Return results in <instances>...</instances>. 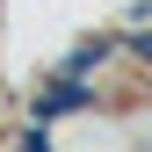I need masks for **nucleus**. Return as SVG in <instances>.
<instances>
[{"label": "nucleus", "instance_id": "1", "mask_svg": "<svg viewBox=\"0 0 152 152\" xmlns=\"http://www.w3.org/2000/svg\"><path fill=\"white\" fill-rule=\"evenodd\" d=\"M22 152H58V138H51V123H29V138H22Z\"/></svg>", "mask_w": 152, "mask_h": 152}]
</instances>
